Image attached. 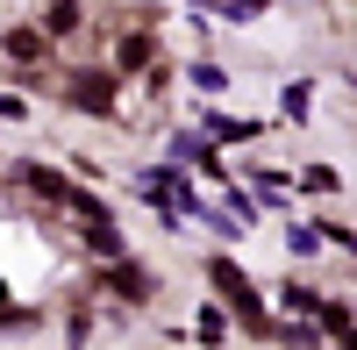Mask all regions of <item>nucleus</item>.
<instances>
[{"mask_svg": "<svg viewBox=\"0 0 357 350\" xmlns=\"http://www.w3.org/2000/svg\"><path fill=\"white\" fill-rule=\"evenodd\" d=\"M286 243H293V250H301V257H314V250H321V229H293V236H286Z\"/></svg>", "mask_w": 357, "mask_h": 350, "instance_id": "nucleus-17", "label": "nucleus"}, {"mask_svg": "<svg viewBox=\"0 0 357 350\" xmlns=\"http://www.w3.org/2000/svg\"><path fill=\"white\" fill-rule=\"evenodd\" d=\"M22 114V93H0V122H15Z\"/></svg>", "mask_w": 357, "mask_h": 350, "instance_id": "nucleus-18", "label": "nucleus"}, {"mask_svg": "<svg viewBox=\"0 0 357 350\" xmlns=\"http://www.w3.org/2000/svg\"><path fill=\"white\" fill-rule=\"evenodd\" d=\"M207 279H215V294L236 307V322L243 329H257V336H272V314H264V294L243 279V265H236V257H207Z\"/></svg>", "mask_w": 357, "mask_h": 350, "instance_id": "nucleus-1", "label": "nucleus"}, {"mask_svg": "<svg viewBox=\"0 0 357 350\" xmlns=\"http://www.w3.org/2000/svg\"><path fill=\"white\" fill-rule=\"evenodd\" d=\"M193 86H207V93H222V86H229V72H222V65H193Z\"/></svg>", "mask_w": 357, "mask_h": 350, "instance_id": "nucleus-15", "label": "nucleus"}, {"mask_svg": "<svg viewBox=\"0 0 357 350\" xmlns=\"http://www.w3.org/2000/svg\"><path fill=\"white\" fill-rule=\"evenodd\" d=\"M0 300H8V294H0Z\"/></svg>", "mask_w": 357, "mask_h": 350, "instance_id": "nucleus-19", "label": "nucleus"}, {"mask_svg": "<svg viewBox=\"0 0 357 350\" xmlns=\"http://www.w3.org/2000/svg\"><path fill=\"white\" fill-rule=\"evenodd\" d=\"M43 43H50L43 29H8V36H0V50H8L15 65H36V57H43Z\"/></svg>", "mask_w": 357, "mask_h": 350, "instance_id": "nucleus-4", "label": "nucleus"}, {"mask_svg": "<svg viewBox=\"0 0 357 350\" xmlns=\"http://www.w3.org/2000/svg\"><path fill=\"white\" fill-rule=\"evenodd\" d=\"M286 114H293V122H307V86H301V79L286 86Z\"/></svg>", "mask_w": 357, "mask_h": 350, "instance_id": "nucleus-16", "label": "nucleus"}, {"mask_svg": "<svg viewBox=\"0 0 357 350\" xmlns=\"http://www.w3.org/2000/svg\"><path fill=\"white\" fill-rule=\"evenodd\" d=\"M279 300H286L293 314H314V307H321V300L307 294V286H301V279H286V286H279Z\"/></svg>", "mask_w": 357, "mask_h": 350, "instance_id": "nucleus-12", "label": "nucleus"}, {"mask_svg": "<svg viewBox=\"0 0 357 350\" xmlns=\"http://www.w3.org/2000/svg\"><path fill=\"white\" fill-rule=\"evenodd\" d=\"M22 186H29V193H43V200H65L72 179H65V172H50V165H22Z\"/></svg>", "mask_w": 357, "mask_h": 350, "instance_id": "nucleus-7", "label": "nucleus"}, {"mask_svg": "<svg viewBox=\"0 0 357 350\" xmlns=\"http://www.w3.org/2000/svg\"><path fill=\"white\" fill-rule=\"evenodd\" d=\"M257 193H264V200H272V208H279V200L293 193V172H257Z\"/></svg>", "mask_w": 357, "mask_h": 350, "instance_id": "nucleus-10", "label": "nucleus"}, {"mask_svg": "<svg viewBox=\"0 0 357 350\" xmlns=\"http://www.w3.org/2000/svg\"><path fill=\"white\" fill-rule=\"evenodd\" d=\"M193 336H200V343H222V336H229V322H222V307H207L200 322H193Z\"/></svg>", "mask_w": 357, "mask_h": 350, "instance_id": "nucleus-13", "label": "nucleus"}, {"mask_svg": "<svg viewBox=\"0 0 357 350\" xmlns=\"http://www.w3.org/2000/svg\"><path fill=\"white\" fill-rule=\"evenodd\" d=\"M321 243H336V250H350V257H357V229H343V222H321Z\"/></svg>", "mask_w": 357, "mask_h": 350, "instance_id": "nucleus-14", "label": "nucleus"}, {"mask_svg": "<svg viewBox=\"0 0 357 350\" xmlns=\"http://www.w3.org/2000/svg\"><path fill=\"white\" fill-rule=\"evenodd\" d=\"M72 107H86V114H114V79L107 72H72Z\"/></svg>", "mask_w": 357, "mask_h": 350, "instance_id": "nucleus-3", "label": "nucleus"}, {"mask_svg": "<svg viewBox=\"0 0 357 350\" xmlns=\"http://www.w3.org/2000/svg\"><path fill=\"white\" fill-rule=\"evenodd\" d=\"M136 186H143V200H158V208H178V215H207L200 200L186 193V172H178V165H151Z\"/></svg>", "mask_w": 357, "mask_h": 350, "instance_id": "nucleus-2", "label": "nucleus"}, {"mask_svg": "<svg viewBox=\"0 0 357 350\" xmlns=\"http://www.w3.org/2000/svg\"><path fill=\"white\" fill-rule=\"evenodd\" d=\"M151 57H158V43L143 36V29H136V36H122V43H114V72H143Z\"/></svg>", "mask_w": 357, "mask_h": 350, "instance_id": "nucleus-5", "label": "nucleus"}, {"mask_svg": "<svg viewBox=\"0 0 357 350\" xmlns=\"http://www.w3.org/2000/svg\"><path fill=\"white\" fill-rule=\"evenodd\" d=\"M200 136H222V143H250V136H264V129H257V122H243V114H222V107H215Z\"/></svg>", "mask_w": 357, "mask_h": 350, "instance_id": "nucleus-6", "label": "nucleus"}, {"mask_svg": "<svg viewBox=\"0 0 357 350\" xmlns=\"http://www.w3.org/2000/svg\"><path fill=\"white\" fill-rule=\"evenodd\" d=\"M301 186H307V193H343V179H336L329 165H307V172H301Z\"/></svg>", "mask_w": 357, "mask_h": 350, "instance_id": "nucleus-11", "label": "nucleus"}, {"mask_svg": "<svg viewBox=\"0 0 357 350\" xmlns=\"http://www.w3.org/2000/svg\"><path fill=\"white\" fill-rule=\"evenodd\" d=\"M36 29H43V36H72V29H79V0H50Z\"/></svg>", "mask_w": 357, "mask_h": 350, "instance_id": "nucleus-8", "label": "nucleus"}, {"mask_svg": "<svg viewBox=\"0 0 357 350\" xmlns=\"http://www.w3.org/2000/svg\"><path fill=\"white\" fill-rule=\"evenodd\" d=\"M114 294H129V300H143V294H151V279H143L136 265H122V257H114Z\"/></svg>", "mask_w": 357, "mask_h": 350, "instance_id": "nucleus-9", "label": "nucleus"}]
</instances>
